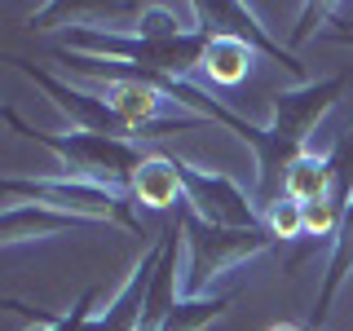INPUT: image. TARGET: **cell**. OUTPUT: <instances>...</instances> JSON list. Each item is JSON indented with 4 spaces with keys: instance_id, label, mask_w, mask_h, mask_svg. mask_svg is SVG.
Listing matches in <instances>:
<instances>
[{
    "instance_id": "6da1fadb",
    "label": "cell",
    "mask_w": 353,
    "mask_h": 331,
    "mask_svg": "<svg viewBox=\"0 0 353 331\" xmlns=\"http://www.w3.org/2000/svg\"><path fill=\"white\" fill-rule=\"evenodd\" d=\"M66 53L84 58H106V62H128L146 66L159 75H185L203 66L208 53V31H176V9L172 5H150L141 14L137 31H102V27H66Z\"/></svg>"
},
{
    "instance_id": "7a4b0ae2",
    "label": "cell",
    "mask_w": 353,
    "mask_h": 331,
    "mask_svg": "<svg viewBox=\"0 0 353 331\" xmlns=\"http://www.w3.org/2000/svg\"><path fill=\"white\" fill-rule=\"evenodd\" d=\"M349 84H353V75L336 71V75H327V80H309L301 88H292V93H279V102H274V124L265 128L270 132V146L256 154V168H261L256 208L261 212L283 199V181H287V172H292V163L301 159V154H309L305 150L309 132L323 124V115L345 97Z\"/></svg>"
},
{
    "instance_id": "3957f363",
    "label": "cell",
    "mask_w": 353,
    "mask_h": 331,
    "mask_svg": "<svg viewBox=\"0 0 353 331\" xmlns=\"http://www.w3.org/2000/svg\"><path fill=\"white\" fill-rule=\"evenodd\" d=\"M5 119L14 124L22 137H31L36 146L53 150L58 159V177L62 181H84V185H102V190H115V194H132V177L141 168V154L132 141H115V137H97V132H40L31 124H22L18 110L5 106Z\"/></svg>"
},
{
    "instance_id": "277c9868",
    "label": "cell",
    "mask_w": 353,
    "mask_h": 331,
    "mask_svg": "<svg viewBox=\"0 0 353 331\" xmlns=\"http://www.w3.org/2000/svg\"><path fill=\"white\" fill-rule=\"evenodd\" d=\"M181 234H185V248H190V274H185V301H199V296H208V287H212L221 274H230L234 265L252 261V257H265V252L274 248L270 230H216L208 225V221H199L190 208H181Z\"/></svg>"
},
{
    "instance_id": "5b68a950",
    "label": "cell",
    "mask_w": 353,
    "mask_h": 331,
    "mask_svg": "<svg viewBox=\"0 0 353 331\" xmlns=\"http://www.w3.org/2000/svg\"><path fill=\"white\" fill-rule=\"evenodd\" d=\"M0 194L9 203L27 199V203L53 208V212H66L75 221H110V225H124L132 234H141V221L132 217V203L115 190H102V185L62 181V177H5Z\"/></svg>"
},
{
    "instance_id": "8992f818",
    "label": "cell",
    "mask_w": 353,
    "mask_h": 331,
    "mask_svg": "<svg viewBox=\"0 0 353 331\" xmlns=\"http://www.w3.org/2000/svg\"><path fill=\"white\" fill-rule=\"evenodd\" d=\"M176 172H181V185H185V208L208 221L216 230H261V208L256 199L243 194V185L225 172H208V168H194V163H181L176 159Z\"/></svg>"
},
{
    "instance_id": "52a82bcc",
    "label": "cell",
    "mask_w": 353,
    "mask_h": 331,
    "mask_svg": "<svg viewBox=\"0 0 353 331\" xmlns=\"http://www.w3.org/2000/svg\"><path fill=\"white\" fill-rule=\"evenodd\" d=\"M190 9H194V18H199V31H208V36H234V40H243V44H252V49L265 53V58L283 62L287 71H292L296 88L309 84V75H305V66L296 62V53L283 49V44H274L270 36H265V27L256 22V14H252L248 5H234V0H194Z\"/></svg>"
},
{
    "instance_id": "ba28073f",
    "label": "cell",
    "mask_w": 353,
    "mask_h": 331,
    "mask_svg": "<svg viewBox=\"0 0 353 331\" xmlns=\"http://www.w3.org/2000/svg\"><path fill=\"white\" fill-rule=\"evenodd\" d=\"M14 66L22 75H27L31 84H40L44 93L53 97V106L62 110V115H71L75 124H80V132H97V137H115V141H137V132H132L124 119L110 110L97 93H84V88H71V84H62L58 75H49L44 66H31V62H22L14 58Z\"/></svg>"
},
{
    "instance_id": "9c48e42d",
    "label": "cell",
    "mask_w": 353,
    "mask_h": 331,
    "mask_svg": "<svg viewBox=\"0 0 353 331\" xmlns=\"http://www.w3.org/2000/svg\"><path fill=\"white\" fill-rule=\"evenodd\" d=\"M159 261H163V234L146 257H141L137 270L128 274V283L119 287V296L106 305V314L88 323V331H141V309H146L150 279H154V270H159Z\"/></svg>"
},
{
    "instance_id": "30bf717a",
    "label": "cell",
    "mask_w": 353,
    "mask_h": 331,
    "mask_svg": "<svg viewBox=\"0 0 353 331\" xmlns=\"http://www.w3.org/2000/svg\"><path fill=\"white\" fill-rule=\"evenodd\" d=\"M80 221L66 217V212H53V208H40V203H9L5 217H0V243L5 248H18L27 239H49V234H62V230H75Z\"/></svg>"
},
{
    "instance_id": "8fae6325",
    "label": "cell",
    "mask_w": 353,
    "mask_h": 331,
    "mask_svg": "<svg viewBox=\"0 0 353 331\" xmlns=\"http://www.w3.org/2000/svg\"><path fill=\"white\" fill-rule=\"evenodd\" d=\"M132 199L146 208H172V203H185V185H181V172H176V159L168 154H146L141 159L137 177H132Z\"/></svg>"
},
{
    "instance_id": "7c38bea8",
    "label": "cell",
    "mask_w": 353,
    "mask_h": 331,
    "mask_svg": "<svg viewBox=\"0 0 353 331\" xmlns=\"http://www.w3.org/2000/svg\"><path fill=\"white\" fill-rule=\"evenodd\" d=\"M349 270H353V199H349V208H345V221H340V234L331 239L327 279H323V292H318L314 309H309V327H323L327 323V309H331V301H336L340 283L349 279Z\"/></svg>"
},
{
    "instance_id": "4fadbf2b",
    "label": "cell",
    "mask_w": 353,
    "mask_h": 331,
    "mask_svg": "<svg viewBox=\"0 0 353 331\" xmlns=\"http://www.w3.org/2000/svg\"><path fill=\"white\" fill-rule=\"evenodd\" d=\"M331 185H336V163H331V154H301V159L292 163V172H287V181H283V194L296 199L301 208H309V203L331 199Z\"/></svg>"
},
{
    "instance_id": "5bb4252c",
    "label": "cell",
    "mask_w": 353,
    "mask_h": 331,
    "mask_svg": "<svg viewBox=\"0 0 353 331\" xmlns=\"http://www.w3.org/2000/svg\"><path fill=\"white\" fill-rule=\"evenodd\" d=\"M252 58H256V49H252V44H243V40H234V36H208L203 71H208V80H212V84L234 88L243 75H248Z\"/></svg>"
},
{
    "instance_id": "9a60e30c",
    "label": "cell",
    "mask_w": 353,
    "mask_h": 331,
    "mask_svg": "<svg viewBox=\"0 0 353 331\" xmlns=\"http://www.w3.org/2000/svg\"><path fill=\"white\" fill-rule=\"evenodd\" d=\"M230 301H234L230 292L225 296H199V301H176L159 331H203V327H212L216 318L225 314Z\"/></svg>"
},
{
    "instance_id": "2e32d148",
    "label": "cell",
    "mask_w": 353,
    "mask_h": 331,
    "mask_svg": "<svg viewBox=\"0 0 353 331\" xmlns=\"http://www.w3.org/2000/svg\"><path fill=\"white\" fill-rule=\"evenodd\" d=\"M93 305H97V292L88 287V292L80 296V305H75L66 318H49V314H40V309H27V305H14V309H22V314L36 318V323H31V331H88V323H93Z\"/></svg>"
},
{
    "instance_id": "e0dca14e",
    "label": "cell",
    "mask_w": 353,
    "mask_h": 331,
    "mask_svg": "<svg viewBox=\"0 0 353 331\" xmlns=\"http://www.w3.org/2000/svg\"><path fill=\"white\" fill-rule=\"evenodd\" d=\"M261 221H265V230H270L274 239H283V243H292V239H301L305 234V208L296 203V199H279V203H270L261 212Z\"/></svg>"
},
{
    "instance_id": "ac0fdd59",
    "label": "cell",
    "mask_w": 353,
    "mask_h": 331,
    "mask_svg": "<svg viewBox=\"0 0 353 331\" xmlns=\"http://www.w3.org/2000/svg\"><path fill=\"white\" fill-rule=\"evenodd\" d=\"M331 40H336V44H349V49H353V36H349V31H331Z\"/></svg>"
},
{
    "instance_id": "d6986e66",
    "label": "cell",
    "mask_w": 353,
    "mask_h": 331,
    "mask_svg": "<svg viewBox=\"0 0 353 331\" xmlns=\"http://www.w3.org/2000/svg\"><path fill=\"white\" fill-rule=\"evenodd\" d=\"M270 331H305V327H292V323H279V327H270Z\"/></svg>"
},
{
    "instance_id": "ffe728a7",
    "label": "cell",
    "mask_w": 353,
    "mask_h": 331,
    "mask_svg": "<svg viewBox=\"0 0 353 331\" xmlns=\"http://www.w3.org/2000/svg\"><path fill=\"white\" fill-rule=\"evenodd\" d=\"M305 331H318V327H305Z\"/></svg>"
}]
</instances>
